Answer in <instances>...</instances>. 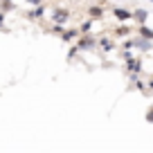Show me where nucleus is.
I'll use <instances>...</instances> for the list:
<instances>
[{
    "mask_svg": "<svg viewBox=\"0 0 153 153\" xmlns=\"http://www.w3.org/2000/svg\"><path fill=\"white\" fill-rule=\"evenodd\" d=\"M0 23H2V16H0Z\"/></svg>",
    "mask_w": 153,
    "mask_h": 153,
    "instance_id": "obj_13",
    "label": "nucleus"
},
{
    "mask_svg": "<svg viewBox=\"0 0 153 153\" xmlns=\"http://www.w3.org/2000/svg\"><path fill=\"white\" fill-rule=\"evenodd\" d=\"M146 122H149V124H153V108L146 110Z\"/></svg>",
    "mask_w": 153,
    "mask_h": 153,
    "instance_id": "obj_9",
    "label": "nucleus"
},
{
    "mask_svg": "<svg viewBox=\"0 0 153 153\" xmlns=\"http://www.w3.org/2000/svg\"><path fill=\"white\" fill-rule=\"evenodd\" d=\"M126 34H128V29H126V27H120V29H117V36H126Z\"/></svg>",
    "mask_w": 153,
    "mask_h": 153,
    "instance_id": "obj_10",
    "label": "nucleus"
},
{
    "mask_svg": "<svg viewBox=\"0 0 153 153\" xmlns=\"http://www.w3.org/2000/svg\"><path fill=\"white\" fill-rule=\"evenodd\" d=\"M29 16H32V18H41V16H43V5L38 7V9H34V11H32Z\"/></svg>",
    "mask_w": 153,
    "mask_h": 153,
    "instance_id": "obj_5",
    "label": "nucleus"
},
{
    "mask_svg": "<svg viewBox=\"0 0 153 153\" xmlns=\"http://www.w3.org/2000/svg\"><path fill=\"white\" fill-rule=\"evenodd\" d=\"M74 29H70V32H65V34H63V38H65V41H70V38H74Z\"/></svg>",
    "mask_w": 153,
    "mask_h": 153,
    "instance_id": "obj_8",
    "label": "nucleus"
},
{
    "mask_svg": "<svg viewBox=\"0 0 153 153\" xmlns=\"http://www.w3.org/2000/svg\"><path fill=\"white\" fill-rule=\"evenodd\" d=\"M149 86H151V88H153V79H151V83H149Z\"/></svg>",
    "mask_w": 153,
    "mask_h": 153,
    "instance_id": "obj_12",
    "label": "nucleus"
},
{
    "mask_svg": "<svg viewBox=\"0 0 153 153\" xmlns=\"http://www.w3.org/2000/svg\"><path fill=\"white\" fill-rule=\"evenodd\" d=\"M133 16H135V18H137V20H140V23H144V20H146V11H144V9H140V11H135V14H133Z\"/></svg>",
    "mask_w": 153,
    "mask_h": 153,
    "instance_id": "obj_4",
    "label": "nucleus"
},
{
    "mask_svg": "<svg viewBox=\"0 0 153 153\" xmlns=\"http://www.w3.org/2000/svg\"><path fill=\"white\" fill-rule=\"evenodd\" d=\"M113 14H115V18H117V20H124V23L133 18V14H131V11H126V9H113Z\"/></svg>",
    "mask_w": 153,
    "mask_h": 153,
    "instance_id": "obj_1",
    "label": "nucleus"
},
{
    "mask_svg": "<svg viewBox=\"0 0 153 153\" xmlns=\"http://www.w3.org/2000/svg\"><path fill=\"white\" fill-rule=\"evenodd\" d=\"M140 36L142 38H153V29L146 27V25H142V27H140Z\"/></svg>",
    "mask_w": 153,
    "mask_h": 153,
    "instance_id": "obj_3",
    "label": "nucleus"
},
{
    "mask_svg": "<svg viewBox=\"0 0 153 153\" xmlns=\"http://www.w3.org/2000/svg\"><path fill=\"white\" fill-rule=\"evenodd\" d=\"M151 2H153V0H151Z\"/></svg>",
    "mask_w": 153,
    "mask_h": 153,
    "instance_id": "obj_14",
    "label": "nucleus"
},
{
    "mask_svg": "<svg viewBox=\"0 0 153 153\" xmlns=\"http://www.w3.org/2000/svg\"><path fill=\"white\" fill-rule=\"evenodd\" d=\"M52 18H54V23H56V25H61L63 20H68V11H59V9H56Z\"/></svg>",
    "mask_w": 153,
    "mask_h": 153,
    "instance_id": "obj_2",
    "label": "nucleus"
},
{
    "mask_svg": "<svg viewBox=\"0 0 153 153\" xmlns=\"http://www.w3.org/2000/svg\"><path fill=\"white\" fill-rule=\"evenodd\" d=\"M29 2H32V5H41V0H29Z\"/></svg>",
    "mask_w": 153,
    "mask_h": 153,
    "instance_id": "obj_11",
    "label": "nucleus"
},
{
    "mask_svg": "<svg viewBox=\"0 0 153 153\" xmlns=\"http://www.w3.org/2000/svg\"><path fill=\"white\" fill-rule=\"evenodd\" d=\"M90 16H92V18H101V9H99V7H92V9H90Z\"/></svg>",
    "mask_w": 153,
    "mask_h": 153,
    "instance_id": "obj_6",
    "label": "nucleus"
},
{
    "mask_svg": "<svg viewBox=\"0 0 153 153\" xmlns=\"http://www.w3.org/2000/svg\"><path fill=\"white\" fill-rule=\"evenodd\" d=\"M128 68H131L133 72H137V70H140V63H137V61H131V56H128Z\"/></svg>",
    "mask_w": 153,
    "mask_h": 153,
    "instance_id": "obj_7",
    "label": "nucleus"
}]
</instances>
